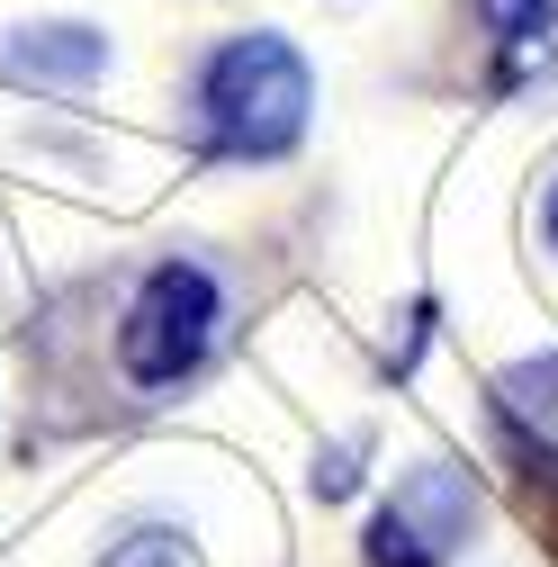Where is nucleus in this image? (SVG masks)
<instances>
[{
  "mask_svg": "<svg viewBox=\"0 0 558 567\" xmlns=\"http://www.w3.org/2000/svg\"><path fill=\"white\" fill-rule=\"evenodd\" d=\"M307 109H316V73L279 28L226 37L189 82V135L226 163H279L307 135Z\"/></svg>",
  "mask_w": 558,
  "mask_h": 567,
  "instance_id": "nucleus-1",
  "label": "nucleus"
},
{
  "mask_svg": "<svg viewBox=\"0 0 558 567\" xmlns=\"http://www.w3.org/2000/svg\"><path fill=\"white\" fill-rule=\"evenodd\" d=\"M226 333V289L207 261H154L145 289L126 298V324H117V361L135 388H180L207 370V351Z\"/></svg>",
  "mask_w": 558,
  "mask_h": 567,
  "instance_id": "nucleus-2",
  "label": "nucleus"
},
{
  "mask_svg": "<svg viewBox=\"0 0 558 567\" xmlns=\"http://www.w3.org/2000/svg\"><path fill=\"white\" fill-rule=\"evenodd\" d=\"M477 532V486L468 468L451 460H424V468H405L396 495L379 505L370 523V567H451Z\"/></svg>",
  "mask_w": 558,
  "mask_h": 567,
  "instance_id": "nucleus-3",
  "label": "nucleus"
},
{
  "mask_svg": "<svg viewBox=\"0 0 558 567\" xmlns=\"http://www.w3.org/2000/svg\"><path fill=\"white\" fill-rule=\"evenodd\" d=\"M0 73H10V82H37V91H82V82L108 73V37H100V28H73V19L10 28V45H0Z\"/></svg>",
  "mask_w": 558,
  "mask_h": 567,
  "instance_id": "nucleus-4",
  "label": "nucleus"
},
{
  "mask_svg": "<svg viewBox=\"0 0 558 567\" xmlns=\"http://www.w3.org/2000/svg\"><path fill=\"white\" fill-rule=\"evenodd\" d=\"M505 73H558V0H477Z\"/></svg>",
  "mask_w": 558,
  "mask_h": 567,
  "instance_id": "nucleus-5",
  "label": "nucleus"
},
{
  "mask_svg": "<svg viewBox=\"0 0 558 567\" xmlns=\"http://www.w3.org/2000/svg\"><path fill=\"white\" fill-rule=\"evenodd\" d=\"M100 567H189V549H180L172 532H126V540H117Z\"/></svg>",
  "mask_w": 558,
  "mask_h": 567,
  "instance_id": "nucleus-6",
  "label": "nucleus"
},
{
  "mask_svg": "<svg viewBox=\"0 0 558 567\" xmlns=\"http://www.w3.org/2000/svg\"><path fill=\"white\" fill-rule=\"evenodd\" d=\"M540 235L558 244V181H549V198H540Z\"/></svg>",
  "mask_w": 558,
  "mask_h": 567,
  "instance_id": "nucleus-7",
  "label": "nucleus"
}]
</instances>
